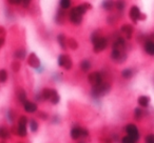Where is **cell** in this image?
<instances>
[{
	"label": "cell",
	"mask_w": 154,
	"mask_h": 143,
	"mask_svg": "<svg viewBox=\"0 0 154 143\" xmlns=\"http://www.w3.org/2000/svg\"><path fill=\"white\" fill-rule=\"evenodd\" d=\"M110 90H111V85L109 83H107V82H103V83L98 84V85L93 86L92 91H91V94L95 98H99V97H103L105 95H107L110 92Z\"/></svg>",
	"instance_id": "obj_1"
},
{
	"label": "cell",
	"mask_w": 154,
	"mask_h": 143,
	"mask_svg": "<svg viewBox=\"0 0 154 143\" xmlns=\"http://www.w3.org/2000/svg\"><path fill=\"white\" fill-rule=\"evenodd\" d=\"M129 17L132 20L134 23H137L140 20H145L146 19V15L141 13L140 9H139L137 5H133L131 7L130 11H129Z\"/></svg>",
	"instance_id": "obj_2"
},
{
	"label": "cell",
	"mask_w": 154,
	"mask_h": 143,
	"mask_svg": "<svg viewBox=\"0 0 154 143\" xmlns=\"http://www.w3.org/2000/svg\"><path fill=\"white\" fill-rule=\"evenodd\" d=\"M82 16H84V14L79 11L78 7H73V9L71 10L70 16H69V17H70V21L72 22L73 24H75V25H78V24L82 23Z\"/></svg>",
	"instance_id": "obj_3"
},
{
	"label": "cell",
	"mask_w": 154,
	"mask_h": 143,
	"mask_svg": "<svg viewBox=\"0 0 154 143\" xmlns=\"http://www.w3.org/2000/svg\"><path fill=\"white\" fill-rule=\"evenodd\" d=\"M111 58L113 61L122 63L127 59V53L126 49H112L111 52Z\"/></svg>",
	"instance_id": "obj_4"
},
{
	"label": "cell",
	"mask_w": 154,
	"mask_h": 143,
	"mask_svg": "<svg viewBox=\"0 0 154 143\" xmlns=\"http://www.w3.org/2000/svg\"><path fill=\"white\" fill-rule=\"evenodd\" d=\"M93 42V45H94V52L95 53H100L103 49H107L108 46V39L105 38V37H97Z\"/></svg>",
	"instance_id": "obj_5"
},
{
	"label": "cell",
	"mask_w": 154,
	"mask_h": 143,
	"mask_svg": "<svg viewBox=\"0 0 154 143\" xmlns=\"http://www.w3.org/2000/svg\"><path fill=\"white\" fill-rule=\"evenodd\" d=\"M125 130H126L127 135L130 137H133L136 140H139L140 138V133H139V130L134 123H128L125 127Z\"/></svg>",
	"instance_id": "obj_6"
},
{
	"label": "cell",
	"mask_w": 154,
	"mask_h": 143,
	"mask_svg": "<svg viewBox=\"0 0 154 143\" xmlns=\"http://www.w3.org/2000/svg\"><path fill=\"white\" fill-rule=\"evenodd\" d=\"M58 65L63 67L64 70H71L73 65V62L71 60L70 56L68 55H59L58 57Z\"/></svg>",
	"instance_id": "obj_7"
},
{
	"label": "cell",
	"mask_w": 154,
	"mask_h": 143,
	"mask_svg": "<svg viewBox=\"0 0 154 143\" xmlns=\"http://www.w3.org/2000/svg\"><path fill=\"white\" fill-rule=\"evenodd\" d=\"M88 80H89V83L92 86L98 85V84L103 82V75H101V73H99V72H93V73H91L88 77Z\"/></svg>",
	"instance_id": "obj_8"
},
{
	"label": "cell",
	"mask_w": 154,
	"mask_h": 143,
	"mask_svg": "<svg viewBox=\"0 0 154 143\" xmlns=\"http://www.w3.org/2000/svg\"><path fill=\"white\" fill-rule=\"evenodd\" d=\"M120 32L126 36L127 39H131L133 36V33H134V28H133L132 24L126 23V24H124V25H122V28H120Z\"/></svg>",
	"instance_id": "obj_9"
},
{
	"label": "cell",
	"mask_w": 154,
	"mask_h": 143,
	"mask_svg": "<svg viewBox=\"0 0 154 143\" xmlns=\"http://www.w3.org/2000/svg\"><path fill=\"white\" fill-rule=\"evenodd\" d=\"M28 63H29V65L32 66V67L38 68L39 66H40V60H39V58L37 57L36 54L32 53L28 58Z\"/></svg>",
	"instance_id": "obj_10"
},
{
	"label": "cell",
	"mask_w": 154,
	"mask_h": 143,
	"mask_svg": "<svg viewBox=\"0 0 154 143\" xmlns=\"http://www.w3.org/2000/svg\"><path fill=\"white\" fill-rule=\"evenodd\" d=\"M150 102H151V99H150L149 96H146V95H141V96H139L138 99H137V103H138L139 107H141V109H147V107H149Z\"/></svg>",
	"instance_id": "obj_11"
},
{
	"label": "cell",
	"mask_w": 154,
	"mask_h": 143,
	"mask_svg": "<svg viewBox=\"0 0 154 143\" xmlns=\"http://www.w3.org/2000/svg\"><path fill=\"white\" fill-rule=\"evenodd\" d=\"M23 107L26 109V112H28V113H35L37 111V105L34 102H31V101L24 102Z\"/></svg>",
	"instance_id": "obj_12"
},
{
	"label": "cell",
	"mask_w": 154,
	"mask_h": 143,
	"mask_svg": "<svg viewBox=\"0 0 154 143\" xmlns=\"http://www.w3.org/2000/svg\"><path fill=\"white\" fill-rule=\"evenodd\" d=\"M134 76V70H133V68H125L124 70L122 72V77L124 78V79H131V78Z\"/></svg>",
	"instance_id": "obj_13"
},
{
	"label": "cell",
	"mask_w": 154,
	"mask_h": 143,
	"mask_svg": "<svg viewBox=\"0 0 154 143\" xmlns=\"http://www.w3.org/2000/svg\"><path fill=\"white\" fill-rule=\"evenodd\" d=\"M59 95H58L57 91L56 90H53V88H51V95H50V99L49 100L51 101L53 104H57L58 102H59Z\"/></svg>",
	"instance_id": "obj_14"
},
{
	"label": "cell",
	"mask_w": 154,
	"mask_h": 143,
	"mask_svg": "<svg viewBox=\"0 0 154 143\" xmlns=\"http://www.w3.org/2000/svg\"><path fill=\"white\" fill-rule=\"evenodd\" d=\"M82 128L77 127V126L72 128V130H71V137H72L73 140H77V139H79L82 137Z\"/></svg>",
	"instance_id": "obj_15"
},
{
	"label": "cell",
	"mask_w": 154,
	"mask_h": 143,
	"mask_svg": "<svg viewBox=\"0 0 154 143\" xmlns=\"http://www.w3.org/2000/svg\"><path fill=\"white\" fill-rule=\"evenodd\" d=\"M103 7L106 11H112L115 7V1H113V0H105L103 2Z\"/></svg>",
	"instance_id": "obj_16"
},
{
	"label": "cell",
	"mask_w": 154,
	"mask_h": 143,
	"mask_svg": "<svg viewBox=\"0 0 154 143\" xmlns=\"http://www.w3.org/2000/svg\"><path fill=\"white\" fill-rule=\"evenodd\" d=\"M57 40H58V43H59V45L61 46V49H66V46H68V43H66V37L64 36L63 34H60V35H58V37H57Z\"/></svg>",
	"instance_id": "obj_17"
},
{
	"label": "cell",
	"mask_w": 154,
	"mask_h": 143,
	"mask_svg": "<svg viewBox=\"0 0 154 143\" xmlns=\"http://www.w3.org/2000/svg\"><path fill=\"white\" fill-rule=\"evenodd\" d=\"M134 119L136 120V121H140L141 119L143 118V109L141 107H136V109H134Z\"/></svg>",
	"instance_id": "obj_18"
},
{
	"label": "cell",
	"mask_w": 154,
	"mask_h": 143,
	"mask_svg": "<svg viewBox=\"0 0 154 143\" xmlns=\"http://www.w3.org/2000/svg\"><path fill=\"white\" fill-rule=\"evenodd\" d=\"M115 7L118 12L122 13L126 9V1L125 0H116L115 1Z\"/></svg>",
	"instance_id": "obj_19"
},
{
	"label": "cell",
	"mask_w": 154,
	"mask_h": 143,
	"mask_svg": "<svg viewBox=\"0 0 154 143\" xmlns=\"http://www.w3.org/2000/svg\"><path fill=\"white\" fill-rule=\"evenodd\" d=\"M10 137V130L5 126H0V138L8 139Z\"/></svg>",
	"instance_id": "obj_20"
},
{
	"label": "cell",
	"mask_w": 154,
	"mask_h": 143,
	"mask_svg": "<svg viewBox=\"0 0 154 143\" xmlns=\"http://www.w3.org/2000/svg\"><path fill=\"white\" fill-rule=\"evenodd\" d=\"M17 135L19 137H26V125H21V124H18Z\"/></svg>",
	"instance_id": "obj_21"
},
{
	"label": "cell",
	"mask_w": 154,
	"mask_h": 143,
	"mask_svg": "<svg viewBox=\"0 0 154 143\" xmlns=\"http://www.w3.org/2000/svg\"><path fill=\"white\" fill-rule=\"evenodd\" d=\"M78 9H79V11L85 15V14H86L87 12L89 11V10L92 9V5H91L90 3H82V4L78 5Z\"/></svg>",
	"instance_id": "obj_22"
},
{
	"label": "cell",
	"mask_w": 154,
	"mask_h": 143,
	"mask_svg": "<svg viewBox=\"0 0 154 143\" xmlns=\"http://www.w3.org/2000/svg\"><path fill=\"white\" fill-rule=\"evenodd\" d=\"M66 43H68V46L71 49H77V47H78V43H77V41L74 38H69L66 40Z\"/></svg>",
	"instance_id": "obj_23"
},
{
	"label": "cell",
	"mask_w": 154,
	"mask_h": 143,
	"mask_svg": "<svg viewBox=\"0 0 154 143\" xmlns=\"http://www.w3.org/2000/svg\"><path fill=\"white\" fill-rule=\"evenodd\" d=\"M80 68H82V70H84V72H88V70L91 68L90 61H88V60H84V61H82L80 62Z\"/></svg>",
	"instance_id": "obj_24"
},
{
	"label": "cell",
	"mask_w": 154,
	"mask_h": 143,
	"mask_svg": "<svg viewBox=\"0 0 154 143\" xmlns=\"http://www.w3.org/2000/svg\"><path fill=\"white\" fill-rule=\"evenodd\" d=\"M138 142V140H136L135 138H133V137H130V136H125L122 137V143H137Z\"/></svg>",
	"instance_id": "obj_25"
},
{
	"label": "cell",
	"mask_w": 154,
	"mask_h": 143,
	"mask_svg": "<svg viewBox=\"0 0 154 143\" xmlns=\"http://www.w3.org/2000/svg\"><path fill=\"white\" fill-rule=\"evenodd\" d=\"M8 80V73L5 70H0V82L5 83Z\"/></svg>",
	"instance_id": "obj_26"
},
{
	"label": "cell",
	"mask_w": 154,
	"mask_h": 143,
	"mask_svg": "<svg viewBox=\"0 0 154 143\" xmlns=\"http://www.w3.org/2000/svg\"><path fill=\"white\" fill-rule=\"evenodd\" d=\"M143 142L145 143H154V133H150L143 139Z\"/></svg>",
	"instance_id": "obj_27"
},
{
	"label": "cell",
	"mask_w": 154,
	"mask_h": 143,
	"mask_svg": "<svg viewBox=\"0 0 154 143\" xmlns=\"http://www.w3.org/2000/svg\"><path fill=\"white\" fill-rule=\"evenodd\" d=\"M18 98H19L20 102H22V103L26 102V94L23 90L19 91V93H18Z\"/></svg>",
	"instance_id": "obj_28"
},
{
	"label": "cell",
	"mask_w": 154,
	"mask_h": 143,
	"mask_svg": "<svg viewBox=\"0 0 154 143\" xmlns=\"http://www.w3.org/2000/svg\"><path fill=\"white\" fill-rule=\"evenodd\" d=\"M71 5V0H60V7L62 10H68Z\"/></svg>",
	"instance_id": "obj_29"
},
{
	"label": "cell",
	"mask_w": 154,
	"mask_h": 143,
	"mask_svg": "<svg viewBox=\"0 0 154 143\" xmlns=\"http://www.w3.org/2000/svg\"><path fill=\"white\" fill-rule=\"evenodd\" d=\"M26 57V49H18L15 53V58L17 59H24Z\"/></svg>",
	"instance_id": "obj_30"
},
{
	"label": "cell",
	"mask_w": 154,
	"mask_h": 143,
	"mask_svg": "<svg viewBox=\"0 0 154 143\" xmlns=\"http://www.w3.org/2000/svg\"><path fill=\"white\" fill-rule=\"evenodd\" d=\"M30 127H31V130H32L33 133L37 132V130H38V123H37L36 120L32 119L30 121Z\"/></svg>",
	"instance_id": "obj_31"
},
{
	"label": "cell",
	"mask_w": 154,
	"mask_h": 143,
	"mask_svg": "<svg viewBox=\"0 0 154 143\" xmlns=\"http://www.w3.org/2000/svg\"><path fill=\"white\" fill-rule=\"evenodd\" d=\"M12 67H13V70H14V72H18V70H19V68H20L19 62H17V61L13 62V63H12Z\"/></svg>",
	"instance_id": "obj_32"
},
{
	"label": "cell",
	"mask_w": 154,
	"mask_h": 143,
	"mask_svg": "<svg viewBox=\"0 0 154 143\" xmlns=\"http://www.w3.org/2000/svg\"><path fill=\"white\" fill-rule=\"evenodd\" d=\"M21 2H22V4H23L24 7H28L31 3V0H21Z\"/></svg>",
	"instance_id": "obj_33"
},
{
	"label": "cell",
	"mask_w": 154,
	"mask_h": 143,
	"mask_svg": "<svg viewBox=\"0 0 154 143\" xmlns=\"http://www.w3.org/2000/svg\"><path fill=\"white\" fill-rule=\"evenodd\" d=\"M9 1L11 4H16V5L21 3V0H9Z\"/></svg>",
	"instance_id": "obj_34"
},
{
	"label": "cell",
	"mask_w": 154,
	"mask_h": 143,
	"mask_svg": "<svg viewBox=\"0 0 154 143\" xmlns=\"http://www.w3.org/2000/svg\"><path fill=\"white\" fill-rule=\"evenodd\" d=\"M89 135V132L87 130H85V128H82V137H87Z\"/></svg>",
	"instance_id": "obj_35"
},
{
	"label": "cell",
	"mask_w": 154,
	"mask_h": 143,
	"mask_svg": "<svg viewBox=\"0 0 154 143\" xmlns=\"http://www.w3.org/2000/svg\"><path fill=\"white\" fill-rule=\"evenodd\" d=\"M39 117H40V118H42L43 120L48 119V117H47V114H45V113H40V114H39Z\"/></svg>",
	"instance_id": "obj_36"
}]
</instances>
